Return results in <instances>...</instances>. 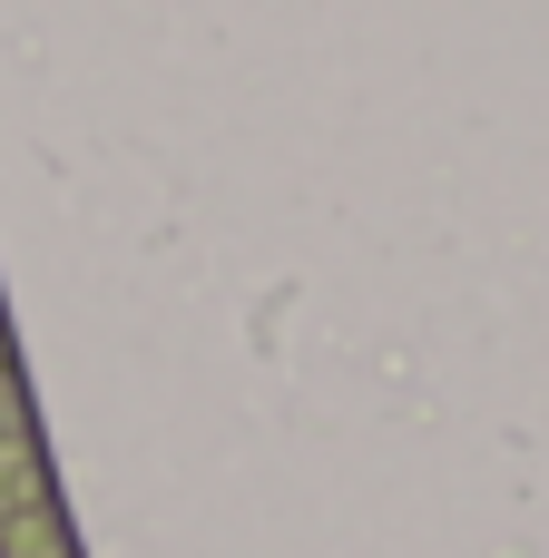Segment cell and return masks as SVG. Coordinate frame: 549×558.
<instances>
[{
    "instance_id": "obj_1",
    "label": "cell",
    "mask_w": 549,
    "mask_h": 558,
    "mask_svg": "<svg viewBox=\"0 0 549 558\" xmlns=\"http://www.w3.org/2000/svg\"><path fill=\"white\" fill-rule=\"evenodd\" d=\"M0 558H88L20 363H0Z\"/></svg>"
},
{
    "instance_id": "obj_2",
    "label": "cell",
    "mask_w": 549,
    "mask_h": 558,
    "mask_svg": "<svg viewBox=\"0 0 549 558\" xmlns=\"http://www.w3.org/2000/svg\"><path fill=\"white\" fill-rule=\"evenodd\" d=\"M0 363H20V333H10V294H0Z\"/></svg>"
}]
</instances>
